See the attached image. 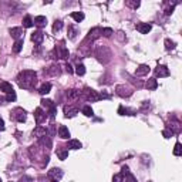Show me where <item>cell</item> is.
<instances>
[{
	"instance_id": "cell-40",
	"label": "cell",
	"mask_w": 182,
	"mask_h": 182,
	"mask_svg": "<svg viewBox=\"0 0 182 182\" xmlns=\"http://www.w3.org/2000/svg\"><path fill=\"white\" fill-rule=\"evenodd\" d=\"M172 134H174L172 130H164L162 131V135L165 137V138H171V137H172Z\"/></svg>"
},
{
	"instance_id": "cell-4",
	"label": "cell",
	"mask_w": 182,
	"mask_h": 182,
	"mask_svg": "<svg viewBox=\"0 0 182 182\" xmlns=\"http://www.w3.org/2000/svg\"><path fill=\"white\" fill-rule=\"evenodd\" d=\"M12 115L16 121L19 122H24L26 121V111H24L23 108H14L13 112H12Z\"/></svg>"
},
{
	"instance_id": "cell-5",
	"label": "cell",
	"mask_w": 182,
	"mask_h": 182,
	"mask_svg": "<svg viewBox=\"0 0 182 182\" xmlns=\"http://www.w3.org/2000/svg\"><path fill=\"white\" fill-rule=\"evenodd\" d=\"M54 53H56V56H57L56 58H63V60L68 58V56H70L68 50H67L64 46H57L56 48H54Z\"/></svg>"
},
{
	"instance_id": "cell-38",
	"label": "cell",
	"mask_w": 182,
	"mask_h": 182,
	"mask_svg": "<svg viewBox=\"0 0 182 182\" xmlns=\"http://www.w3.org/2000/svg\"><path fill=\"white\" fill-rule=\"evenodd\" d=\"M16 98H17V97H16V93L12 91V93H9L7 95H6V101H14Z\"/></svg>"
},
{
	"instance_id": "cell-42",
	"label": "cell",
	"mask_w": 182,
	"mask_h": 182,
	"mask_svg": "<svg viewBox=\"0 0 182 182\" xmlns=\"http://www.w3.org/2000/svg\"><path fill=\"white\" fill-rule=\"evenodd\" d=\"M68 34H70V38H75V34H77V30H75V28L73 27V26H71V27H70V33H68Z\"/></svg>"
},
{
	"instance_id": "cell-36",
	"label": "cell",
	"mask_w": 182,
	"mask_h": 182,
	"mask_svg": "<svg viewBox=\"0 0 182 182\" xmlns=\"http://www.w3.org/2000/svg\"><path fill=\"white\" fill-rule=\"evenodd\" d=\"M41 105H43V107H46V108H48V110H50V108H51L53 105H54V104H53L51 100H41Z\"/></svg>"
},
{
	"instance_id": "cell-34",
	"label": "cell",
	"mask_w": 182,
	"mask_h": 182,
	"mask_svg": "<svg viewBox=\"0 0 182 182\" xmlns=\"http://www.w3.org/2000/svg\"><path fill=\"white\" fill-rule=\"evenodd\" d=\"M165 48H167V50H174V48H175V41L167 38V40H165Z\"/></svg>"
},
{
	"instance_id": "cell-11",
	"label": "cell",
	"mask_w": 182,
	"mask_h": 182,
	"mask_svg": "<svg viewBox=\"0 0 182 182\" xmlns=\"http://www.w3.org/2000/svg\"><path fill=\"white\" fill-rule=\"evenodd\" d=\"M122 177H125V182H137V178L130 172V168L128 167H122Z\"/></svg>"
},
{
	"instance_id": "cell-24",
	"label": "cell",
	"mask_w": 182,
	"mask_h": 182,
	"mask_svg": "<svg viewBox=\"0 0 182 182\" xmlns=\"http://www.w3.org/2000/svg\"><path fill=\"white\" fill-rule=\"evenodd\" d=\"M145 87H147L148 90H157V87H158V81H157L155 78H150L148 81H147Z\"/></svg>"
},
{
	"instance_id": "cell-17",
	"label": "cell",
	"mask_w": 182,
	"mask_h": 182,
	"mask_svg": "<svg viewBox=\"0 0 182 182\" xmlns=\"http://www.w3.org/2000/svg\"><path fill=\"white\" fill-rule=\"evenodd\" d=\"M65 95H67L68 100H77V98H80L83 94H81L80 90H68V91L65 93Z\"/></svg>"
},
{
	"instance_id": "cell-3",
	"label": "cell",
	"mask_w": 182,
	"mask_h": 182,
	"mask_svg": "<svg viewBox=\"0 0 182 182\" xmlns=\"http://www.w3.org/2000/svg\"><path fill=\"white\" fill-rule=\"evenodd\" d=\"M100 36H103V28L101 27H94V28H91L88 31V36H87V38H85V41L84 43H87V41H94L95 38H98Z\"/></svg>"
},
{
	"instance_id": "cell-10",
	"label": "cell",
	"mask_w": 182,
	"mask_h": 182,
	"mask_svg": "<svg viewBox=\"0 0 182 182\" xmlns=\"http://www.w3.org/2000/svg\"><path fill=\"white\" fill-rule=\"evenodd\" d=\"M78 114V108L77 107H71V105H65L64 107V115L67 118H73Z\"/></svg>"
},
{
	"instance_id": "cell-39",
	"label": "cell",
	"mask_w": 182,
	"mask_h": 182,
	"mask_svg": "<svg viewBox=\"0 0 182 182\" xmlns=\"http://www.w3.org/2000/svg\"><path fill=\"white\" fill-rule=\"evenodd\" d=\"M112 28H110V27H105V28H103V36H105V37H110L112 34Z\"/></svg>"
},
{
	"instance_id": "cell-47",
	"label": "cell",
	"mask_w": 182,
	"mask_h": 182,
	"mask_svg": "<svg viewBox=\"0 0 182 182\" xmlns=\"http://www.w3.org/2000/svg\"><path fill=\"white\" fill-rule=\"evenodd\" d=\"M0 182H2V179H0Z\"/></svg>"
},
{
	"instance_id": "cell-15",
	"label": "cell",
	"mask_w": 182,
	"mask_h": 182,
	"mask_svg": "<svg viewBox=\"0 0 182 182\" xmlns=\"http://www.w3.org/2000/svg\"><path fill=\"white\" fill-rule=\"evenodd\" d=\"M58 137L63 138V140H68V137H70V131L65 125H60L58 127Z\"/></svg>"
},
{
	"instance_id": "cell-35",
	"label": "cell",
	"mask_w": 182,
	"mask_h": 182,
	"mask_svg": "<svg viewBox=\"0 0 182 182\" xmlns=\"http://www.w3.org/2000/svg\"><path fill=\"white\" fill-rule=\"evenodd\" d=\"M181 154H182V147L179 142H177L175 147H174V155H175V157H179Z\"/></svg>"
},
{
	"instance_id": "cell-30",
	"label": "cell",
	"mask_w": 182,
	"mask_h": 182,
	"mask_svg": "<svg viewBox=\"0 0 182 182\" xmlns=\"http://www.w3.org/2000/svg\"><path fill=\"white\" fill-rule=\"evenodd\" d=\"M23 26L24 27H27V28L34 26V22H33V19L30 17V16H26V17L23 19Z\"/></svg>"
},
{
	"instance_id": "cell-19",
	"label": "cell",
	"mask_w": 182,
	"mask_h": 182,
	"mask_svg": "<svg viewBox=\"0 0 182 182\" xmlns=\"http://www.w3.org/2000/svg\"><path fill=\"white\" fill-rule=\"evenodd\" d=\"M81 147H83V144H81L78 140H70L68 144H67V148H68V150H80Z\"/></svg>"
},
{
	"instance_id": "cell-31",
	"label": "cell",
	"mask_w": 182,
	"mask_h": 182,
	"mask_svg": "<svg viewBox=\"0 0 182 182\" xmlns=\"http://www.w3.org/2000/svg\"><path fill=\"white\" fill-rule=\"evenodd\" d=\"M83 114H84L85 117H93L94 111H93V108L90 107V105H84V107H83Z\"/></svg>"
},
{
	"instance_id": "cell-13",
	"label": "cell",
	"mask_w": 182,
	"mask_h": 182,
	"mask_svg": "<svg viewBox=\"0 0 182 182\" xmlns=\"http://www.w3.org/2000/svg\"><path fill=\"white\" fill-rule=\"evenodd\" d=\"M155 74L157 77H168L169 75V70L167 65H158L157 70H155Z\"/></svg>"
},
{
	"instance_id": "cell-45",
	"label": "cell",
	"mask_w": 182,
	"mask_h": 182,
	"mask_svg": "<svg viewBox=\"0 0 182 182\" xmlns=\"http://www.w3.org/2000/svg\"><path fill=\"white\" fill-rule=\"evenodd\" d=\"M5 121H3V120H2V118H0V131H5Z\"/></svg>"
},
{
	"instance_id": "cell-27",
	"label": "cell",
	"mask_w": 182,
	"mask_h": 182,
	"mask_svg": "<svg viewBox=\"0 0 182 182\" xmlns=\"http://www.w3.org/2000/svg\"><path fill=\"white\" fill-rule=\"evenodd\" d=\"M57 157L61 159V161H64L67 157H68V150H65V148H61V150H57Z\"/></svg>"
},
{
	"instance_id": "cell-33",
	"label": "cell",
	"mask_w": 182,
	"mask_h": 182,
	"mask_svg": "<svg viewBox=\"0 0 182 182\" xmlns=\"http://www.w3.org/2000/svg\"><path fill=\"white\" fill-rule=\"evenodd\" d=\"M61 28H63V22H60V20H56L54 22V24H53V31H60Z\"/></svg>"
},
{
	"instance_id": "cell-20",
	"label": "cell",
	"mask_w": 182,
	"mask_h": 182,
	"mask_svg": "<svg viewBox=\"0 0 182 182\" xmlns=\"http://www.w3.org/2000/svg\"><path fill=\"white\" fill-rule=\"evenodd\" d=\"M0 91H3V93L9 94L13 91V87H12V84L10 83H7V81H2L0 83Z\"/></svg>"
},
{
	"instance_id": "cell-16",
	"label": "cell",
	"mask_w": 182,
	"mask_h": 182,
	"mask_svg": "<svg viewBox=\"0 0 182 182\" xmlns=\"http://www.w3.org/2000/svg\"><path fill=\"white\" fill-rule=\"evenodd\" d=\"M43 38H44V34H43V31H40V30H37V31H34L31 34V41L36 43V44H40V43L43 41Z\"/></svg>"
},
{
	"instance_id": "cell-46",
	"label": "cell",
	"mask_w": 182,
	"mask_h": 182,
	"mask_svg": "<svg viewBox=\"0 0 182 182\" xmlns=\"http://www.w3.org/2000/svg\"><path fill=\"white\" fill-rule=\"evenodd\" d=\"M53 182H58V181H53Z\"/></svg>"
},
{
	"instance_id": "cell-1",
	"label": "cell",
	"mask_w": 182,
	"mask_h": 182,
	"mask_svg": "<svg viewBox=\"0 0 182 182\" xmlns=\"http://www.w3.org/2000/svg\"><path fill=\"white\" fill-rule=\"evenodd\" d=\"M17 83L22 88H33L36 83H37V74L36 71H31V70H24L22 71L19 75H17Z\"/></svg>"
},
{
	"instance_id": "cell-12",
	"label": "cell",
	"mask_w": 182,
	"mask_h": 182,
	"mask_svg": "<svg viewBox=\"0 0 182 182\" xmlns=\"http://www.w3.org/2000/svg\"><path fill=\"white\" fill-rule=\"evenodd\" d=\"M48 134V131H47L46 127H41V125H37L33 131V135L37 137V138H41V137H46Z\"/></svg>"
},
{
	"instance_id": "cell-43",
	"label": "cell",
	"mask_w": 182,
	"mask_h": 182,
	"mask_svg": "<svg viewBox=\"0 0 182 182\" xmlns=\"http://www.w3.org/2000/svg\"><path fill=\"white\" fill-rule=\"evenodd\" d=\"M56 111H57V107H56V105H53V107L48 110V112H50V117H51V118H54V115H56Z\"/></svg>"
},
{
	"instance_id": "cell-23",
	"label": "cell",
	"mask_w": 182,
	"mask_h": 182,
	"mask_svg": "<svg viewBox=\"0 0 182 182\" xmlns=\"http://www.w3.org/2000/svg\"><path fill=\"white\" fill-rule=\"evenodd\" d=\"M38 142H40L43 147H47V148H50V147H51V140H50V137H48V135L38 138Z\"/></svg>"
},
{
	"instance_id": "cell-44",
	"label": "cell",
	"mask_w": 182,
	"mask_h": 182,
	"mask_svg": "<svg viewBox=\"0 0 182 182\" xmlns=\"http://www.w3.org/2000/svg\"><path fill=\"white\" fill-rule=\"evenodd\" d=\"M65 70H67V73H68V74H71V73L74 71V70H73V67H71L70 64H67V65H65Z\"/></svg>"
},
{
	"instance_id": "cell-22",
	"label": "cell",
	"mask_w": 182,
	"mask_h": 182,
	"mask_svg": "<svg viewBox=\"0 0 182 182\" xmlns=\"http://www.w3.org/2000/svg\"><path fill=\"white\" fill-rule=\"evenodd\" d=\"M50 90H51V84H50V83H44V84L40 87L38 93L41 94V95H46V94L50 93Z\"/></svg>"
},
{
	"instance_id": "cell-28",
	"label": "cell",
	"mask_w": 182,
	"mask_h": 182,
	"mask_svg": "<svg viewBox=\"0 0 182 182\" xmlns=\"http://www.w3.org/2000/svg\"><path fill=\"white\" fill-rule=\"evenodd\" d=\"M22 48H23V38L22 40H17V41L14 43V46H13V51L17 54V53L22 51Z\"/></svg>"
},
{
	"instance_id": "cell-37",
	"label": "cell",
	"mask_w": 182,
	"mask_h": 182,
	"mask_svg": "<svg viewBox=\"0 0 182 182\" xmlns=\"http://www.w3.org/2000/svg\"><path fill=\"white\" fill-rule=\"evenodd\" d=\"M140 2H138V0H137V2H127V6H130L131 9H138V7H140Z\"/></svg>"
},
{
	"instance_id": "cell-21",
	"label": "cell",
	"mask_w": 182,
	"mask_h": 182,
	"mask_svg": "<svg viewBox=\"0 0 182 182\" xmlns=\"http://www.w3.org/2000/svg\"><path fill=\"white\" fill-rule=\"evenodd\" d=\"M34 24L36 26H38V27H43V26H46V23H47V19L44 17V16H37V17H34Z\"/></svg>"
},
{
	"instance_id": "cell-7",
	"label": "cell",
	"mask_w": 182,
	"mask_h": 182,
	"mask_svg": "<svg viewBox=\"0 0 182 182\" xmlns=\"http://www.w3.org/2000/svg\"><path fill=\"white\" fill-rule=\"evenodd\" d=\"M46 112H44V110H43L41 107H38L34 110V120H36V122L37 124H41L44 120H46Z\"/></svg>"
},
{
	"instance_id": "cell-32",
	"label": "cell",
	"mask_w": 182,
	"mask_h": 182,
	"mask_svg": "<svg viewBox=\"0 0 182 182\" xmlns=\"http://www.w3.org/2000/svg\"><path fill=\"white\" fill-rule=\"evenodd\" d=\"M75 73L78 75H84L85 74V67L84 64H77L75 65Z\"/></svg>"
},
{
	"instance_id": "cell-41",
	"label": "cell",
	"mask_w": 182,
	"mask_h": 182,
	"mask_svg": "<svg viewBox=\"0 0 182 182\" xmlns=\"http://www.w3.org/2000/svg\"><path fill=\"white\" fill-rule=\"evenodd\" d=\"M112 182H122V175H121V174L114 175V178H112Z\"/></svg>"
},
{
	"instance_id": "cell-2",
	"label": "cell",
	"mask_w": 182,
	"mask_h": 182,
	"mask_svg": "<svg viewBox=\"0 0 182 182\" xmlns=\"http://www.w3.org/2000/svg\"><path fill=\"white\" fill-rule=\"evenodd\" d=\"M81 94L85 97V100L87 101H91V103H94V101H98V100H101V95L95 91V90L93 88H88V87H85L83 91H81Z\"/></svg>"
},
{
	"instance_id": "cell-6",
	"label": "cell",
	"mask_w": 182,
	"mask_h": 182,
	"mask_svg": "<svg viewBox=\"0 0 182 182\" xmlns=\"http://www.w3.org/2000/svg\"><path fill=\"white\" fill-rule=\"evenodd\" d=\"M115 93H117V95H120V97L125 98V97H130L131 94H132V91H131V88L125 87V85H117Z\"/></svg>"
},
{
	"instance_id": "cell-18",
	"label": "cell",
	"mask_w": 182,
	"mask_h": 182,
	"mask_svg": "<svg viewBox=\"0 0 182 182\" xmlns=\"http://www.w3.org/2000/svg\"><path fill=\"white\" fill-rule=\"evenodd\" d=\"M150 65H147V64H141V65H138V68H137V71H135V74L137 75H147L148 73H150Z\"/></svg>"
},
{
	"instance_id": "cell-26",
	"label": "cell",
	"mask_w": 182,
	"mask_h": 182,
	"mask_svg": "<svg viewBox=\"0 0 182 182\" xmlns=\"http://www.w3.org/2000/svg\"><path fill=\"white\" fill-rule=\"evenodd\" d=\"M60 73H61L60 65H57V64L51 65V67L48 68V74H50V75H60Z\"/></svg>"
},
{
	"instance_id": "cell-25",
	"label": "cell",
	"mask_w": 182,
	"mask_h": 182,
	"mask_svg": "<svg viewBox=\"0 0 182 182\" xmlns=\"http://www.w3.org/2000/svg\"><path fill=\"white\" fill-rule=\"evenodd\" d=\"M71 17H73L74 22L80 23V22L84 20V13H81V12H74V13H71Z\"/></svg>"
},
{
	"instance_id": "cell-14",
	"label": "cell",
	"mask_w": 182,
	"mask_h": 182,
	"mask_svg": "<svg viewBox=\"0 0 182 182\" xmlns=\"http://www.w3.org/2000/svg\"><path fill=\"white\" fill-rule=\"evenodd\" d=\"M137 30L141 34H148L151 31V24L150 23H138L137 24Z\"/></svg>"
},
{
	"instance_id": "cell-29",
	"label": "cell",
	"mask_w": 182,
	"mask_h": 182,
	"mask_svg": "<svg viewBox=\"0 0 182 182\" xmlns=\"http://www.w3.org/2000/svg\"><path fill=\"white\" fill-rule=\"evenodd\" d=\"M118 114H120V115H134V111H131V110H128V108L121 105V107L118 108Z\"/></svg>"
},
{
	"instance_id": "cell-9",
	"label": "cell",
	"mask_w": 182,
	"mask_h": 182,
	"mask_svg": "<svg viewBox=\"0 0 182 182\" xmlns=\"http://www.w3.org/2000/svg\"><path fill=\"white\" fill-rule=\"evenodd\" d=\"M9 33L16 41H17V40H22V37H23V28L22 27H12L9 30Z\"/></svg>"
},
{
	"instance_id": "cell-8",
	"label": "cell",
	"mask_w": 182,
	"mask_h": 182,
	"mask_svg": "<svg viewBox=\"0 0 182 182\" xmlns=\"http://www.w3.org/2000/svg\"><path fill=\"white\" fill-rule=\"evenodd\" d=\"M48 178H51L53 181H60L61 178H63V171L60 168H53L48 171Z\"/></svg>"
}]
</instances>
